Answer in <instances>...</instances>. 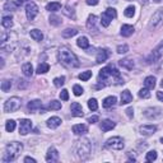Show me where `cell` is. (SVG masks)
I'll list each match as a JSON object with an SVG mask.
<instances>
[{"label":"cell","instance_id":"6da1fadb","mask_svg":"<svg viewBox=\"0 0 163 163\" xmlns=\"http://www.w3.org/2000/svg\"><path fill=\"white\" fill-rule=\"evenodd\" d=\"M59 61L66 68H78L79 66L78 57L68 47H61L60 49V51H59Z\"/></svg>","mask_w":163,"mask_h":163},{"label":"cell","instance_id":"7a4b0ae2","mask_svg":"<svg viewBox=\"0 0 163 163\" xmlns=\"http://www.w3.org/2000/svg\"><path fill=\"white\" fill-rule=\"evenodd\" d=\"M108 78H113V80L116 82V84L124 83V79L121 78L118 70L115 69L113 65H108V66L103 68V69H102V70L99 71V74H98V80L101 82V83H102L103 80H107Z\"/></svg>","mask_w":163,"mask_h":163},{"label":"cell","instance_id":"3957f363","mask_svg":"<svg viewBox=\"0 0 163 163\" xmlns=\"http://www.w3.org/2000/svg\"><path fill=\"white\" fill-rule=\"evenodd\" d=\"M23 149V145L20 144L18 141H12L5 147V153H4V157H3V162L7 163V162H12L14 160Z\"/></svg>","mask_w":163,"mask_h":163},{"label":"cell","instance_id":"277c9868","mask_svg":"<svg viewBox=\"0 0 163 163\" xmlns=\"http://www.w3.org/2000/svg\"><path fill=\"white\" fill-rule=\"evenodd\" d=\"M76 153L78 157L82 159H86L91 154V143L88 139H82L76 141Z\"/></svg>","mask_w":163,"mask_h":163},{"label":"cell","instance_id":"5b68a950","mask_svg":"<svg viewBox=\"0 0 163 163\" xmlns=\"http://www.w3.org/2000/svg\"><path fill=\"white\" fill-rule=\"evenodd\" d=\"M20 107V98L19 97H12L9 98L5 105H4V111L5 112H15Z\"/></svg>","mask_w":163,"mask_h":163},{"label":"cell","instance_id":"8992f818","mask_svg":"<svg viewBox=\"0 0 163 163\" xmlns=\"http://www.w3.org/2000/svg\"><path fill=\"white\" fill-rule=\"evenodd\" d=\"M162 24H163V9H158V10L153 14V17H152V19H150L149 28H150V29H157V28H159Z\"/></svg>","mask_w":163,"mask_h":163},{"label":"cell","instance_id":"52a82bcc","mask_svg":"<svg viewBox=\"0 0 163 163\" xmlns=\"http://www.w3.org/2000/svg\"><path fill=\"white\" fill-rule=\"evenodd\" d=\"M113 18H116V9L108 8L103 14L101 15V24L103 26V27H108L110 23H111V20Z\"/></svg>","mask_w":163,"mask_h":163},{"label":"cell","instance_id":"ba28073f","mask_svg":"<svg viewBox=\"0 0 163 163\" xmlns=\"http://www.w3.org/2000/svg\"><path fill=\"white\" fill-rule=\"evenodd\" d=\"M106 147L110 148V149H113V150H121L124 148V140L120 136H113V138H110L107 141H106Z\"/></svg>","mask_w":163,"mask_h":163},{"label":"cell","instance_id":"9c48e42d","mask_svg":"<svg viewBox=\"0 0 163 163\" xmlns=\"http://www.w3.org/2000/svg\"><path fill=\"white\" fill-rule=\"evenodd\" d=\"M32 129V121L28 118H22L19 121V134L27 135Z\"/></svg>","mask_w":163,"mask_h":163},{"label":"cell","instance_id":"30bf717a","mask_svg":"<svg viewBox=\"0 0 163 163\" xmlns=\"http://www.w3.org/2000/svg\"><path fill=\"white\" fill-rule=\"evenodd\" d=\"M37 14H38V7H37L33 2L28 3V4L26 5V15H27V18H28L29 20H33Z\"/></svg>","mask_w":163,"mask_h":163},{"label":"cell","instance_id":"8fae6325","mask_svg":"<svg viewBox=\"0 0 163 163\" xmlns=\"http://www.w3.org/2000/svg\"><path fill=\"white\" fill-rule=\"evenodd\" d=\"M139 131H140L141 135L149 136V135H153L157 131V126L155 125H143V126L139 128Z\"/></svg>","mask_w":163,"mask_h":163},{"label":"cell","instance_id":"7c38bea8","mask_svg":"<svg viewBox=\"0 0 163 163\" xmlns=\"http://www.w3.org/2000/svg\"><path fill=\"white\" fill-rule=\"evenodd\" d=\"M46 160H47V162H51V163H54V162H57V160H59V152H57L54 147L49 148L47 154H46Z\"/></svg>","mask_w":163,"mask_h":163},{"label":"cell","instance_id":"4fadbf2b","mask_svg":"<svg viewBox=\"0 0 163 163\" xmlns=\"http://www.w3.org/2000/svg\"><path fill=\"white\" fill-rule=\"evenodd\" d=\"M70 110H71V113L76 117L83 116V107H82V105L78 103V102H73L71 106H70Z\"/></svg>","mask_w":163,"mask_h":163},{"label":"cell","instance_id":"5bb4252c","mask_svg":"<svg viewBox=\"0 0 163 163\" xmlns=\"http://www.w3.org/2000/svg\"><path fill=\"white\" fill-rule=\"evenodd\" d=\"M61 118L60 117H57V116H52V117H50L49 120H47V122H46V125H47V128H50V129H56V128H59L60 125H61Z\"/></svg>","mask_w":163,"mask_h":163},{"label":"cell","instance_id":"9a60e30c","mask_svg":"<svg viewBox=\"0 0 163 163\" xmlns=\"http://www.w3.org/2000/svg\"><path fill=\"white\" fill-rule=\"evenodd\" d=\"M73 133L76 135H84L88 133V128L84 124H76L73 126Z\"/></svg>","mask_w":163,"mask_h":163},{"label":"cell","instance_id":"2e32d148","mask_svg":"<svg viewBox=\"0 0 163 163\" xmlns=\"http://www.w3.org/2000/svg\"><path fill=\"white\" fill-rule=\"evenodd\" d=\"M131 101H133V94L130 93V91L125 89L124 92L121 93V102H120V103L121 105H129Z\"/></svg>","mask_w":163,"mask_h":163},{"label":"cell","instance_id":"e0dca14e","mask_svg":"<svg viewBox=\"0 0 163 163\" xmlns=\"http://www.w3.org/2000/svg\"><path fill=\"white\" fill-rule=\"evenodd\" d=\"M41 107H42V102H41L39 99H34V101H31L27 105V108L29 112H33L36 110H41Z\"/></svg>","mask_w":163,"mask_h":163},{"label":"cell","instance_id":"ac0fdd59","mask_svg":"<svg viewBox=\"0 0 163 163\" xmlns=\"http://www.w3.org/2000/svg\"><path fill=\"white\" fill-rule=\"evenodd\" d=\"M116 102H117L116 97L115 96H110V97H106L103 99V103H102V106H103L105 108H111V107H113L116 105Z\"/></svg>","mask_w":163,"mask_h":163},{"label":"cell","instance_id":"d6986e66","mask_svg":"<svg viewBox=\"0 0 163 163\" xmlns=\"http://www.w3.org/2000/svg\"><path fill=\"white\" fill-rule=\"evenodd\" d=\"M144 115L148 117V118H155L158 116H160V110L154 107V108H147L144 111Z\"/></svg>","mask_w":163,"mask_h":163},{"label":"cell","instance_id":"ffe728a7","mask_svg":"<svg viewBox=\"0 0 163 163\" xmlns=\"http://www.w3.org/2000/svg\"><path fill=\"white\" fill-rule=\"evenodd\" d=\"M115 125L116 124L112 120H103L102 121V124H101V129H102V131H110V130H112L115 128Z\"/></svg>","mask_w":163,"mask_h":163},{"label":"cell","instance_id":"44dd1931","mask_svg":"<svg viewBox=\"0 0 163 163\" xmlns=\"http://www.w3.org/2000/svg\"><path fill=\"white\" fill-rule=\"evenodd\" d=\"M121 36H124V37H130L133 33H134V27L130 26V24H124L121 27Z\"/></svg>","mask_w":163,"mask_h":163},{"label":"cell","instance_id":"7402d4cb","mask_svg":"<svg viewBox=\"0 0 163 163\" xmlns=\"http://www.w3.org/2000/svg\"><path fill=\"white\" fill-rule=\"evenodd\" d=\"M118 64H120L122 68L128 69V70H131V69L134 68V61L130 60V59H122V60L118 61Z\"/></svg>","mask_w":163,"mask_h":163},{"label":"cell","instance_id":"603a6c76","mask_svg":"<svg viewBox=\"0 0 163 163\" xmlns=\"http://www.w3.org/2000/svg\"><path fill=\"white\" fill-rule=\"evenodd\" d=\"M22 71H23V74L26 76H32V74H33V66H32V64L31 63L23 64L22 65Z\"/></svg>","mask_w":163,"mask_h":163},{"label":"cell","instance_id":"cb8c5ba5","mask_svg":"<svg viewBox=\"0 0 163 163\" xmlns=\"http://www.w3.org/2000/svg\"><path fill=\"white\" fill-rule=\"evenodd\" d=\"M76 45H78L79 47H82V49H88V47H89V41H88V38H87V37L82 36V37H79V38H78V41H76Z\"/></svg>","mask_w":163,"mask_h":163},{"label":"cell","instance_id":"d4e9b609","mask_svg":"<svg viewBox=\"0 0 163 163\" xmlns=\"http://www.w3.org/2000/svg\"><path fill=\"white\" fill-rule=\"evenodd\" d=\"M107 57H108V52L106 51V50H99V52L97 54V63H105V61L107 60Z\"/></svg>","mask_w":163,"mask_h":163},{"label":"cell","instance_id":"484cf974","mask_svg":"<svg viewBox=\"0 0 163 163\" xmlns=\"http://www.w3.org/2000/svg\"><path fill=\"white\" fill-rule=\"evenodd\" d=\"M144 86L148 89H153L155 87V78L154 76H147L144 79Z\"/></svg>","mask_w":163,"mask_h":163},{"label":"cell","instance_id":"4316f807","mask_svg":"<svg viewBox=\"0 0 163 163\" xmlns=\"http://www.w3.org/2000/svg\"><path fill=\"white\" fill-rule=\"evenodd\" d=\"M46 9H47L49 12H52V13H55V12H57V10H60V9H61V4H60L59 2L49 3V4L46 5Z\"/></svg>","mask_w":163,"mask_h":163},{"label":"cell","instance_id":"83f0119b","mask_svg":"<svg viewBox=\"0 0 163 163\" xmlns=\"http://www.w3.org/2000/svg\"><path fill=\"white\" fill-rule=\"evenodd\" d=\"M159 49H160V46H159L158 49H155V50L150 54V56L148 57V63H155V60H158V59L160 57V51H159Z\"/></svg>","mask_w":163,"mask_h":163},{"label":"cell","instance_id":"f1b7e54d","mask_svg":"<svg viewBox=\"0 0 163 163\" xmlns=\"http://www.w3.org/2000/svg\"><path fill=\"white\" fill-rule=\"evenodd\" d=\"M29 34H31V37L34 41H42V38H44V34H42V32H41L39 29H32L29 32Z\"/></svg>","mask_w":163,"mask_h":163},{"label":"cell","instance_id":"f546056e","mask_svg":"<svg viewBox=\"0 0 163 163\" xmlns=\"http://www.w3.org/2000/svg\"><path fill=\"white\" fill-rule=\"evenodd\" d=\"M50 70V65L49 64H46V63H41L38 66H37V74H45V73H47Z\"/></svg>","mask_w":163,"mask_h":163},{"label":"cell","instance_id":"4dcf8cb0","mask_svg":"<svg viewBox=\"0 0 163 163\" xmlns=\"http://www.w3.org/2000/svg\"><path fill=\"white\" fill-rule=\"evenodd\" d=\"M76 33H78V31H76V29H74V28H66L65 31H63L61 36H63L64 38H70V37L75 36Z\"/></svg>","mask_w":163,"mask_h":163},{"label":"cell","instance_id":"1f68e13d","mask_svg":"<svg viewBox=\"0 0 163 163\" xmlns=\"http://www.w3.org/2000/svg\"><path fill=\"white\" fill-rule=\"evenodd\" d=\"M2 26L4 28H10L13 27V18L12 17H3L2 19Z\"/></svg>","mask_w":163,"mask_h":163},{"label":"cell","instance_id":"d6a6232c","mask_svg":"<svg viewBox=\"0 0 163 163\" xmlns=\"http://www.w3.org/2000/svg\"><path fill=\"white\" fill-rule=\"evenodd\" d=\"M92 78V71L91 70H87V71H83V73H80L79 74V79L80 80H83V82H87Z\"/></svg>","mask_w":163,"mask_h":163},{"label":"cell","instance_id":"836d02e7","mask_svg":"<svg viewBox=\"0 0 163 163\" xmlns=\"http://www.w3.org/2000/svg\"><path fill=\"white\" fill-rule=\"evenodd\" d=\"M14 129H15V121L14 120H8L7 124H5V130L8 133H12V131H14Z\"/></svg>","mask_w":163,"mask_h":163},{"label":"cell","instance_id":"e575fe53","mask_svg":"<svg viewBox=\"0 0 163 163\" xmlns=\"http://www.w3.org/2000/svg\"><path fill=\"white\" fill-rule=\"evenodd\" d=\"M96 20H97V17L94 14H91L88 17V22H87V27L91 29V28H94V24H96Z\"/></svg>","mask_w":163,"mask_h":163},{"label":"cell","instance_id":"d590c367","mask_svg":"<svg viewBox=\"0 0 163 163\" xmlns=\"http://www.w3.org/2000/svg\"><path fill=\"white\" fill-rule=\"evenodd\" d=\"M88 107H89L91 111H96V110L98 108V102H97L96 98H91V99L88 101Z\"/></svg>","mask_w":163,"mask_h":163},{"label":"cell","instance_id":"8d00e7d4","mask_svg":"<svg viewBox=\"0 0 163 163\" xmlns=\"http://www.w3.org/2000/svg\"><path fill=\"white\" fill-rule=\"evenodd\" d=\"M125 17H128V18H133L134 17V14H135V7L134 5H130V7H128L126 9H125Z\"/></svg>","mask_w":163,"mask_h":163},{"label":"cell","instance_id":"74e56055","mask_svg":"<svg viewBox=\"0 0 163 163\" xmlns=\"http://www.w3.org/2000/svg\"><path fill=\"white\" fill-rule=\"evenodd\" d=\"M155 159H157V152L155 150H150V152L147 153V155H145V160L147 162H153Z\"/></svg>","mask_w":163,"mask_h":163},{"label":"cell","instance_id":"f35d334b","mask_svg":"<svg viewBox=\"0 0 163 163\" xmlns=\"http://www.w3.org/2000/svg\"><path fill=\"white\" fill-rule=\"evenodd\" d=\"M64 83H65V76H59V78H55L54 79V84H55V87H61V86H64Z\"/></svg>","mask_w":163,"mask_h":163},{"label":"cell","instance_id":"ab89813d","mask_svg":"<svg viewBox=\"0 0 163 163\" xmlns=\"http://www.w3.org/2000/svg\"><path fill=\"white\" fill-rule=\"evenodd\" d=\"M139 97L140 98H149L150 97V92L148 88H141L139 91Z\"/></svg>","mask_w":163,"mask_h":163},{"label":"cell","instance_id":"60d3db41","mask_svg":"<svg viewBox=\"0 0 163 163\" xmlns=\"http://www.w3.org/2000/svg\"><path fill=\"white\" fill-rule=\"evenodd\" d=\"M49 108L50 110H60L61 108V102H59V101H51L50 105H49Z\"/></svg>","mask_w":163,"mask_h":163},{"label":"cell","instance_id":"b9f144b4","mask_svg":"<svg viewBox=\"0 0 163 163\" xmlns=\"http://www.w3.org/2000/svg\"><path fill=\"white\" fill-rule=\"evenodd\" d=\"M12 87V82L10 80H3V83H2V91L3 92H8Z\"/></svg>","mask_w":163,"mask_h":163},{"label":"cell","instance_id":"7bdbcfd3","mask_svg":"<svg viewBox=\"0 0 163 163\" xmlns=\"http://www.w3.org/2000/svg\"><path fill=\"white\" fill-rule=\"evenodd\" d=\"M17 7H18V5H17L15 3H13V2H8V3L4 4V10H15Z\"/></svg>","mask_w":163,"mask_h":163},{"label":"cell","instance_id":"ee69618b","mask_svg":"<svg viewBox=\"0 0 163 163\" xmlns=\"http://www.w3.org/2000/svg\"><path fill=\"white\" fill-rule=\"evenodd\" d=\"M73 92H74V94H75V96H82L84 91H83V88H82L80 86L75 84V86L73 87Z\"/></svg>","mask_w":163,"mask_h":163},{"label":"cell","instance_id":"f6af8a7d","mask_svg":"<svg viewBox=\"0 0 163 163\" xmlns=\"http://www.w3.org/2000/svg\"><path fill=\"white\" fill-rule=\"evenodd\" d=\"M129 51V46L128 45H120L117 46V54H126Z\"/></svg>","mask_w":163,"mask_h":163},{"label":"cell","instance_id":"bcb514c9","mask_svg":"<svg viewBox=\"0 0 163 163\" xmlns=\"http://www.w3.org/2000/svg\"><path fill=\"white\" fill-rule=\"evenodd\" d=\"M50 23L54 24V26H59V24L61 23V20H60L59 17H56V15H51V17H50Z\"/></svg>","mask_w":163,"mask_h":163},{"label":"cell","instance_id":"7dc6e473","mask_svg":"<svg viewBox=\"0 0 163 163\" xmlns=\"http://www.w3.org/2000/svg\"><path fill=\"white\" fill-rule=\"evenodd\" d=\"M60 98L63 99V101H68L69 99V93H68L66 89H63V91L60 92Z\"/></svg>","mask_w":163,"mask_h":163},{"label":"cell","instance_id":"c3c4849f","mask_svg":"<svg viewBox=\"0 0 163 163\" xmlns=\"http://www.w3.org/2000/svg\"><path fill=\"white\" fill-rule=\"evenodd\" d=\"M88 122H89V124L92 125V124H96V122H98V116H91L89 118H88Z\"/></svg>","mask_w":163,"mask_h":163},{"label":"cell","instance_id":"681fc988","mask_svg":"<svg viewBox=\"0 0 163 163\" xmlns=\"http://www.w3.org/2000/svg\"><path fill=\"white\" fill-rule=\"evenodd\" d=\"M98 3H99V0H87L88 5H97Z\"/></svg>","mask_w":163,"mask_h":163},{"label":"cell","instance_id":"f907efd6","mask_svg":"<svg viewBox=\"0 0 163 163\" xmlns=\"http://www.w3.org/2000/svg\"><path fill=\"white\" fill-rule=\"evenodd\" d=\"M126 115H128L129 117H133V116H134V110H133L131 107H129V108L126 110Z\"/></svg>","mask_w":163,"mask_h":163},{"label":"cell","instance_id":"816d5d0a","mask_svg":"<svg viewBox=\"0 0 163 163\" xmlns=\"http://www.w3.org/2000/svg\"><path fill=\"white\" fill-rule=\"evenodd\" d=\"M24 162H26V163H36V159H34V158H31V157H26V158H24Z\"/></svg>","mask_w":163,"mask_h":163},{"label":"cell","instance_id":"f5cc1de1","mask_svg":"<svg viewBox=\"0 0 163 163\" xmlns=\"http://www.w3.org/2000/svg\"><path fill=\"white\" fill-rule=\"evenodd\" d=\"M157 98L163 102V92H157Z\"/></svg>","mask_w":163,"mask_h":163},{"label":"cell","instance_id":"db71d44e","mask_svg":"<svg viewBox=\"0 0 163 163\" xmlns=\"http://www.w3.org/2000/svg\"><path fill=\"white\" fill-rule=\"evenodd\" d=\"M17 2H18V4H23L24 2H27V0H17Z\"/></svg>","mask_w":163,"mask_h":163},{"label":"cell","instance_id":"11a10c76","mask_svg":"<svg viewBox=\"0 0 163 163\" xmlns=\"http://www.w3.org/2000/svg\"><path fill=\"white\" fill-rule=\"evenodd\" d=\"M153 2H154V3H160L162 0H153Z\"/></svg>","mask_w":163,"mask_h":163},{"label":"cell","instance_id":"9f6ffc18","mask_svg":"<svg viewBox=\"0 0 163 163\" xmlns=\"http://www.w3.org/2000/svg\"><path fill=\"white\" fill-rule=\"evenodd\" d=\"M160 87L163 88V79H162V82H160Z\"/></svg>","mask_w":163,"mask_h":163},{"label":"cell","instance_id":"6f0895ef","mask_svg":"<svg viewBox=\"0 0 163 163\" xmlns=\"http://www.w3.org/2000/svg\"><path fill=\"white\" fill-rule=\"evenodd\" d=\"M160 141H162V143H163V138H160Z\"/></svg>","mask_w":163,"mask_h":163}]
</instances>
